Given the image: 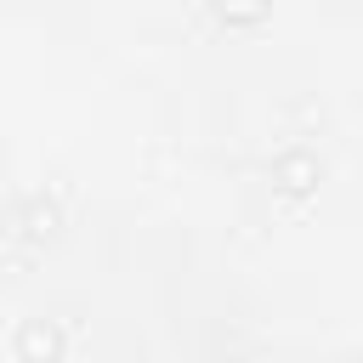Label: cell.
<instances>
[{"mask_svg":"<svg viewBox=\"0 0 363 363\" xmlns=\"http://www.w3.org/2000/svg\"><path fill=\"white\" fill-rule=\"evenodd\" d=\"M23 227H28V238L45 244V238L62 233V210H57L51 199H28V204H23Z\"/></svg>","mask_w":363,"mask_h":363,"instance_id":"3","label":"cell"},{"mask_svg":"<svg viewBox=\"0 0 363 363\" xmlns=\"http://www.w3.org/2000/svg\"><path fill=\"white\" fill-rule=\"evenodd\" d=\"M210 6H216V17H221V23L250 28V23H261V17H267V6H272V0H210Z\"/></svg>","mask_w":363,"mask_h":363,"instance_id":"4","label":"cell"},{"mask_svg":"<svg viewBox=\"0 0 363 363\" xmlns=\"http://www.w3.org/2000/svg\"><path fill=\"white\" fill-rule=\"evenodd\" d=\"M17 357L23 363H62V329L51 318H23L17 329Z\"/></svg>","mask_w":363,"mask_h":363,"instance_id":"2","label":"cell"},{"mask_svg":"<svg viewBox=\"0 0 363 363\" xmlns=\"http://www.w3.org/2000/svg\"><path fill=\"white\" fill-rule=\"evenodd\" d=\"M318 182H323V164H318L306 147H289V153H278V164H272V187H278V193L301 199V193H312Z\"/></svg>","mask_w":363,"mask_h":363,"instance_id":"1","label":"cell"}]
</instances>
